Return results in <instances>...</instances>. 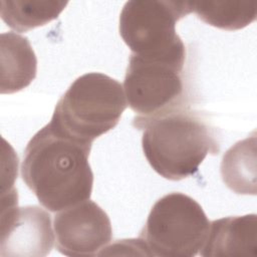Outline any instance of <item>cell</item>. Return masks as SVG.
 I'll list each match as a JSON object with an SVG mask.
<instances>
[{"instance_id": "cell-10", "label": "cell", "mask_w": 257, "mask_h": 257, "mask_svg": "<svg viewBox=\"0 0 257 257\" xmlns=\"http://www.w3.org/2000/svg\"><path fill=\"white\" fill-rule=\"evenodd\" d=\"M1 93H14L27 87L36 77L37 58L27 37L4 32L0 40Z\"/></svg>"}, {"instance_id": "cell-4", "label": "cell", "mask_w": 257, "mask_h": 257, "mask_svg": "<svg viewBox=\"0 0 257 257\" xmlns=\"http://www.w3.org/2000/svg\"><path fill=\"white\" fill-rule=\"evenodd\" d=\"M185 60L186 50L162 55L131 54L123 89L127 105L136 112V128L163 112L186 105Z\"/></svg>"}, {"instance_id": "cell-3", "label": "cell", "mask_w": 257, "mask_h": 257, "mask_svg": "<svg viewBox=\"0 0 257 257\" xmlns=\"http://www.w3.org/2000/svg\"><path fill=\"white\" fill-rule=\"evenodd\" d=\"M126 105L117 80L89 72L77 77L60 97L50 122L68 136L92 144L118 123Z\"/></svg>"}, {"instance_id": "cell-5", "label": "cell", "mask_w": 257, "mask_h": 257, "mask_svg": "<svg viewBox=\"0 0 257 257\" xmlns=\"http://www.w3.org/2000/svg\"><path fill=\"white\" fill-rule=\"evenodd\" d=\"M209 226L210 221L196 200L174 192L155 203L139 238L148 256L194 257L207 238Z\"/></svg>"}, {"instance_id": "cell-7", "label": "cell", "mask_w": 257, "mask_h": 257, "mask_svg": "<svg viewBox=\"0 0 257 257\" xmlns=\"http://www.w3.org/2000/svg\"><path fill=\"white\" fill-rule=\"evenodd\" d=\"M53 229L57 251L65 256L98 255L112 239L109 217L89 199L57 212Z\"/></svg>"}, {"instance_id": "cell-8", "label": "cell", "mask_w": 257, "mask_h": 257, "mask_svg": "<svg viewBox=\"0 0 257 257\" xmlns=\"http://www.w3.org/2000/svg\"><path fill=\"white\" fill-rule=\"evenodd\" d=\"M54 241L50 215L35 205L17 207L13 191L1 215L0 255L43 257L51 252Z\"/></svg>"}, {"instance_id": "cell-12", "label": "cell", "mask_w": 257, "mask_h": 257, "mask_svg": "<svg viewBox=\"0 0 257 257\" xmlns=\"http://www.w3.org/2000/svg\"><path fill=\"white\" fill-rule=\"evenodd\" d=\"M0 4L2 20L13 30L26 32L56 19L68 2L1 0Z\"/></svg>"}, {"instance_id": "cell-2", "label": "cell", "mask_w": 257, "mask_h": 257, "mask_svg": "<svg viewBox=\"0 0 257 257\" xmlns=\"http://www.w3.org/2000/svg\"><path fill=\"white\" fill-rule=\"evenodd\" d=\"M142 147L160 176L180 181L197 173L208 154L220 151L214 130L187 105L175 107L147 120Z\"/></svg>"}, {"instance_id": "cell-11", "label": "cell", "mask_w": 257, "mask_h": 257, "mask_svg": "<svg viewBox=\"0 0 257 257\" xmlns=\"http://www.w3.org/2000/svg\"><path fill=\"white\" fill-rule=\"evenodd\" d=\"M221 176L226 186L237 194H256V137L236 143L223 156Z\"/></svg>"}, {"instance_id": "cell-6", "label": "cell", "mask_w": 257, "mask_h": 257, "mask_svg": "<svg viewBox=\"0 0 257 257\" xmlns=\"http://www.w3.org/2000/svg\"><path fill=\"white\" fill-rule=\"evenodd\" d=\"M192 12L191 2L127 1L119 14V34L132 53L162 55L186 50L177 22Z\"/></svg>"}, {"instance_id": "cell-1", "label": "cell", "mask_w": 257, "mask_h": 257, "mask_svg": "<svg viewBox=\"0 0 257 257\" xmlns=\"http://www.w3.org/2000/svg\"><path fill=\"white\" fill-rule=\"evenodd\" d=\"M91 145L68 136L51 122L28 142L21 177L45 209L59 212L90 198Z\"/></svg>"}, {"instance_id": "cell-9", "label": "cell", "mask_w": 257, "mask_h": 257, "mask_svg": "<svg viewBox=\"0 0 257 257\" xmlns=\"http://www.w3.org/2000/svg\"><path fill=\"white\" fill-rule=\"evenodd\" d=\"M204 257H257V216L248 214L214 220L199 251Z\"/></svg>"}, {"instance_id": "cell-13", "label": "cell", "mask_w": 257, "mask_h": 257, "mask_svg": "<svg viewBox=\"0 0 257 257\" xmlns=\"http://www.w3.org/2000/svg\"><path fill=\"white\" fill-rule=\"evenodd\" d=\"M191 7L205 23L228 31L246 27L257 15L256 2L199 1L191 2Z\"/></svg>"}]
</instances>
